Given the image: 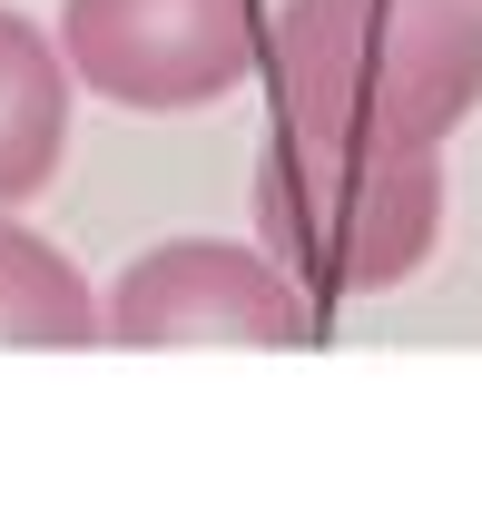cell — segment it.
I'll return each mask as SVG.
<instances>
[{
	"mask_svg": "<svg viewBox=\"0 0 482 512\" xmlns=\"http://www.w3.org/2000/svg\"><path fill=\"white\" fill-rule=\"evenodd\" d=\"M256 247L296 276L305 296L345 306L423 276L443 247V158L433 148H384V138H315L286 128L256 158Z\"/></svg>",
	"mask_w": 482,
	"mask_h": 512,
	"instance_id": "cell-2",
	"label": "cell"
},
{
	"mask_svg": "<svg viewBox=\"0 0 482 512\" xmlns=\"http://www.w3.org/2000/svg\"><path fill=\"white\" fill-rule=\"evenodd\" d=\"M99 335L168 355V345H305V286L266 247H227V237H168L99 296Z\"/></svg>",
	"mask_w": 482,
	"mask_h": 512,
	"instance_id": "cell-4",
	"label": "cell"
},
{
	"mask_svg": "<svg viewBox=\"0 0 482 512\" xmlns=\"http://www.w3.org/2000/svg\"><path fill=\"white\" fill-rule=\"evenodd\" d=\"M256 69L286 128L443 148L482 109V0H286Z\"/></svg>",
	"mask_w": 482,
	"mask_h": 512,
	"instance_id": "cell-1",
	"label": "cell"
},
{
	"mask_svg": "<svg viewBox=\"0 0 482 512\" xmlns=\"http://www.w3.org/2000/svg\"><path fill=\"white\" fill-rule=\"evenodd\" d=\"M69 60L20 10H0V207L40 197L69 158Z\"/></svg>",
	"mask_w": 482,
	"mask_h": 512,
	"instance_id": "cell-5",
	"label": "cell"
},
{
	"mask_svg": "<svg viewBox=\"0 0 482 512\" xmlns=\"http://www.w3.org/2000/svg\"><path fill=\"white\" fill-rule=\"evenodd\" d=\"M60 60L119 109H207L256 79V0H60Z\"/></svg>",
	"mask_w": 482,
	"mask_h": 512,
	"instance_id": "cell-3",
	"label": "cell"
},
{
	"mask_svg": "<svg viewBox=\"0 0 482 512\" xmlns=\"http://www.w3.org/2000/svg\"><path fill=\"white\" fill-rule=\"evenodd\" d=\"M0 345H30V355L99 345V286L40 227H10V207H0Z\"/></svg>",
	"mask_w": 482,
	"mask_h": 512,
	"instance_id": "cell-6",
	"label": "cell"
}]
</instances>
